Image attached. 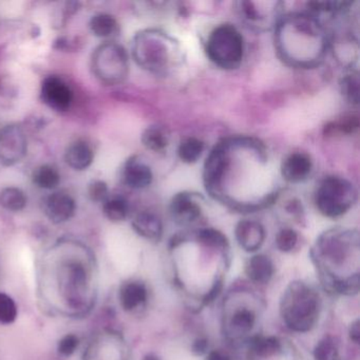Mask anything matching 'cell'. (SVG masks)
I'll list each match as a JSON object with an SVG mask.
<instances>
[{
    "label": "cell",
    "mask_w": 360,
    "mask_h": 360,
    "mask_svg": "<svg viewBox=\"0 0 360 360\" xmlns=\"http://www.w3.org/2000/svg\"><path fill=\"white\" fill-rule=\"evenodd\" d=\"M275 43L282 60L298 68L319 64L328 48L323 27L311 14L282 16L276 25Z\"/></svg>",
    "instance_id": "cell-1"
},
{
    "label": "cell",
    "mask_w": 360,
    "mask_h": 360,
    "mask_svg": "<svg viewBox=\"0 0 360 360\" xmlns=\"http://www.w3.org/2000/svg\"><path fill=\"white\" fill-rule=\"evenodd\" d=\"M172 52L179 53L180 47L161 31H143L134 37L132 56L139 66L149 72L166 75L172 67Z\"/></svg>",
    "instance_id": "cell-2"
},
{
    "label": "cell",
    "mask_w": 360,
    "mask_h": 360,
    "mask_svg": "<svg viewBox=\"0 0 360 360\" xmlns=\"http://www.w3.org/2000/svg\"><path fill=\"white\" fill-rule=\"evenodd\" d=\"M281 311L288 328L297 332H307L319 318V295L303 282H292L284 292Z\"/></svg>",
    "instance_id": "cell-3"
},
{
    "label": "cell",
    "mask_w": 360,
    "mask_h": 360,
    "mask_svg": "<svg viewBox=\"0 0 360 360\" xmlns=\"http://www.w3.org/2000/svg\"><path fill=\"white\" fill-rule=\"evenodd\" d=\"M205 52L210 62L219 68L236 70L243 63L245 41L237 27L224 22L212 29L208 35Z\"/></svg>",
    "instance_id": "cell-4"
},
{
    "label": "cell",
    "mask_w": 360,
    "mask_h": 360,
    "mask_svg": "<svg viewBox=\"0 0 360 360\" xmlns=\"http://www.w3.org/2000/svg\"><path fill=\"white\" fill-rule=\"evenodd\" d=\"M357 199V189L353 183L335 174L324 176L314 193V203L318 212L330 219L345 216Z\"/></svg>",
    "instance_id": "cell-5"
},
{
    "label": "cell",
    "mask_w": 360,
    "mask_h": 360,
    "mask_svg": "<svg viewBox=\"0 0 360 360\" xmlns=\"http://www.w3.org/2000/svg\"><path fill=\"white\" fill-rule=\"evenodd\" d=\"M91 69L96 79L104 85H120L129 73L127 51L115 41L102 44L92 54Z\"/></svg>",
    "instance_id": "cell-6"
},
{
    "label": "cell",
    "mask_w": 360,
    "mask_h": 360,
    "mask_svg": "<svg viewBox=\"0 0 360 360\" xmlns=\"http://www.w3.org/2000/svg\"><path fill=\"white\" fill-rule=\"evenodd\" d=\"M60 290L65 300L73 309H82L87 303L89 276L79 261H71L60 271Z\"/></svg>",
    "instance_id": "cell-7"
},
{
    "label": "cell",
    "mask_w": 360,
    "mask_h": 360,
    "mask_svg": "<svg viewBox=\"0 0 360 360\" xmlns=\"http://www.w3.org/2000/svg\"><path fill=\"white\" fill-rule=\"evenodd\" d=\"M27 150L26 134L20 126L0 128V163L5 166L15 165L26 157Z\"/></svg>",
    "instance_id": "cell-8"
},
{
    "label": "cell",
    "mask_w": 360,
    "mask_h": 360,
    "mask_svg": "<svg viewBox=\"0 0 360 360\" xmlns=\"http://www.w3.org/2000/svg\"><path fill=\"white\" fill-rule=\"evenodd\" d=\"M198 193L181 191L172 197L169 204V212L172 220L180 225H191L201 220L203 210Z\"/></svg>",
    "instance_id": "cell-9"
},
{
    "label": "cell",
    "mask_w": 360,
    "mask_h": 360,
    "mask_svg": "<svg viewBox=\"0 0 360 360\" xmlns=\"http://www.w3.org/2000/svg\"><path fill=\"white\" fill-rule=\"evenodd\" d=\"M41 98L52 110L66 112L72 105L73 92L64 79L51 75L41 84Z\"/></svg>",
    "instance_id": "cell-10"
},
{
    "label": "cell",
    "mask_w": 360,
    "mask_h": 360,
    "mask_svg": "<svg viewBox=\"0 0 360 360\" xmlns=\"http://www.w3.org/2000/svg\"><path fill=\"white\" fill-rule=\"evenodd\" d=\"M314 162L311 155L304 151H294L282 160L280 174L285 182L299 184L311 176Z\"/></svg>",
    "instance_id": "cell-11"
},
{
    "label": "cell",
    "mask_w": 360,
    "mask_h": 360,
    "mask_svg": "<svg viewBox=\"0 0 360 360\" xmlns=\"http://www.w3.org/2000/svg\"><path fill=\"white\" fill-rule=\"evenodd\" d=\"M77 204L68 193H54L44 201V212L54 224L67 222L75 216Z\"/></svg>",
    "instance_id": "cell-12"
},
{
    "label": "cell",
    "mask_w": 360,
    "mask_h": 360,
    "mask_svg": "<svg viewBox=\"0 0 360 360\" xmlns=\"http://www.w3.org/2000/svg\"><path fill=\"white\" fill-rule=\"evenodd\" d=\"M236 240L245 252H257L264 243L265 229L258 221L244 219L239 221L235 229Z\"/></svg>",
    "instance_id": "cell-13"
},
{
    "label": "cell",
    "mask_w": 360,
    "mask_h": 360,
    "mask_svg": "<svg viewBox=\"0 0 360 360\" xmlns=\"http://www.w3.org/2000/svg\"><path fill=\"white\" fill-rule=\"evenodd\" d=\"M124 183L129 188L140 191L150 186L153 181V172L150 166L138 157H132L126 162L123 168Z\"/></svg>",
    "instance_id": "cell-14"
},
{
    "label": "cell",
    "mask_w": 360,
    "mask_h": 360,
    "mask_svg": "<svg viewBox=\"0 0 360 360\" xmlns=\"http://www.w3.org/2000/svg\"><path fill=\"white\" fill-rule=\"evenodd\" d=\"M112 335H100L91 341L85 360H123L121 345Z\"/></svg>",
    "instance_id": "cell-15"
},
{
    "label": "cell",
    "mask_w": 360,
    "mask_h": 360,
    "mask_svg": "<svg viewBox=\"0 0 360 360\" xmlns=\"http://www.w3.org/2000/svg\"><path fill=\"white\" fill-rule=\"evenodd\" d=\"M132 227L139 236L149 241L159 242L163 236V223L155 212H139L132 220Z\"/></svg>",
    "instance_id": "cell-16"
},
{
    "label": "cell",
    "mask_w": 360,
    "mask_h": 360,
    "mask_svg": "<svg viewBox=\"0 0 360 360\" xmlns=\"http://www.w3.org/2000/svg\"><path fill=\"white\" fill-rule=\"evenodd\" d=\"M237 10L240 18L243 20L248 26L256 27L261 29L263 27L276 26L281 18H276L265 14V10L261 9L260 3L255 1H239L237 3Z\"/></svg>",
    "instance_id": "cell-17"
},
{
    "label": "cell",
    "mask_w": 360,
    "mask_h": 360,
    "mask_svg": "<svg viewBox=\"0 0 360 360\" xmlns=\"http://www.w3.org/2000/svg\"><path fill=\"white\" fill-rule=\"evenodd\" d=\"M245 273L256 283H269L274 275L273 261L265 255H255L246 262Z\"/></svg>",
    "instance_id": "cell-18"
},
{
    "label": "cell",
    "mask_w": 360,
    "mask_h": 360,
    "mask_svg": "<svg viewBox=\"0 0 360 360\" xmlns=\"http://www.w3.org/2000/svg\"><path fill=\"white\" fill-rule=\"evenodd\" d=\"M148 292L146 286L139 281L123 284L120 290V302L124 311H132L146 302Z\"/></svg>",
    "instance_id": "cell-19"
},
{
    "label": "cell",
    "mask_w": 360,
    "mask_h": 360,
    "mask_svg": "<svg viewBox=\"0 0 360 360\" xmlns=\"http://www.w3.org/2000/svg\"><path fill=\"white\" fill-rule=\"evenodd\" d=\"M94 150L91 147L81 140L69 145L65 153L66 163L71 168L79 172L87 169L94 162Z\"/></svg>",
    "instance_id": "cell-20"
},
{
    "label": "cell",
    "mask_w": 360,
    "mask_h": 360,
    "mask_svg": "<svg viewBox=\"0 0 360 360\" xmlns=\"http://www.w3.org/2000/svg\"><path fill=\"white\" fill-rule=\"evenodd\" d=\"M90 30L100 39H115L120 34V25L115 16L98 13L92 16L89 22Z\"/></svg>",
    "instance_id": "cell-21"
},
{
    "label": "cell",
    "mask_w": 360,
    "mask_h": 360,
    "mask_svg": "<svg viewBox=\"0 0 360 360\" xmlns=\"http://www.w3.org/2000/svg\"><path fill=\"white\" fill-rule=\"evenodd\" d=\"M141 141L148 150L163 153L169 146V134L162 126H149L143 131Z\"/></svg>",
    "instance_id": "cell-22"
},
{
    "label": "cell",
    "mask_w": 360,
    "mask_h": 360,
    "mask_svg": "<svg viewBox=\"0 0 360 360\" xmlns=\"http://www.w3.org/2000/svg\"><path fill=\"white\" fill-rule=\"evenodd\" d=\"M205 150V142L197 136H187L181 141L178 147V157L183 163L193 165L198 163Z\"/></svg>",
    "instance_id": "cell-23"
},
{
    "label": "cell",
    "mask_w": 360,
    "mask_h": 360,
    "mask_svg": "<svg viewBox=\"0 0 360 360\" xmlns=\"http://www.w3.org/2000/svg\"><path fill=\"white\" fill-rule=\"evenodd\" d=\"M103 212L111 222H122L125 221L129 214V203L121 195L108 197L103 204Z\"/></svg>",
    "instance_id": "cell-24"
},
{
    "label": "cell",
    "mask_w": 360,
    "mask_h": 360,
    "mask_svg": "<svg viewBox=\"0 0 360 360\" xmlns=\"http://www.w3.org/2000/svg\"><path fill=\"white\" fill-rule=\"evenodd\" d=\"M359 128V117L356 113H347V115L341 117L338 121L330 122L324 127V136H334L335 134H355Z\"/></svg>",
    "instance_id": "cell-25"
},
{
    "label": "cell",
    "mask_w": 360,
    "mask_h": 360,
    "mask_svg": "<svg viewBox=\"0 0 360 360\" xmlns=\"http://www.w3.org/2000/svg\"><path fill=\"white\" fill-rule=\"evenodd\" d=\"M359 75L356 70L349 71L339 82L341 96L353 106L359 104Z\"/></svg>",
    "instance_id": "cell-26"
},
{
    "label": "cell",
    "mask_w": 360,
    "mask_h": 360,
    "mask_svg": "<svg viewBox=\"0 0 360 360\" xmlns=\"http://www.w3.org/2000/svg\"><path fill=\"white\" fill-rule=\"evenodd\" d=\"M26 193L18 187H6L0 191V205L9 212H20L27 205Z\"/></svg>",
    "instance_id": "cell-27"
},
{
    "label": "cell",
    "mask_w": 360,
    "mask_h": 360,
    "mask_svg": "<svg viewBox=\"0 0 360 360\" xmlns=\"http://www.w3.org/2000/svg\"><path fill=\"white\" fill-rule=\"evenodd\" d=\"M256 323V314L248 307L237 309L231 316L229 326L233 333L238 335L248 334Z\"/></svg>",
    "instance_id": "cell-28"
},
{
    "label": "cell",
    "mask_w": 360,
    "mask_h": 360,
    "mask_svg": "<svg viewBox=\"0 0 360 360\" xmlns=\"http://www.w3.org/2000/svg\"><path fill=\"white\" fill-rule=\"evenodd\" d=\"M33 183L41 189H56L60 183V174L51 165H41L33 174Z\"/></svg>",
    "instance_id": "cell-29"
},
{
    "label": "cell",
    "mask_w": 360,
    "mask_h": 360,
    "mask_svg": "<svg viewBox=\"0 0 360 360\" xmlns=\"http://www.w3.org/2000/svg\"><path fill=\"white\" fill-rule=\"evenodd\" d=\"M314 357L315 360H338V347L334 339L330 336L321 339L314 349Z\"/></svg>",
    "instance_id": "cell-30"
},
{
    "label": "cell",
    "mask_w": 360,
    "mask_h": 360,
    "mask_svg": "<svg viewBox=\"0 0 360 360\" xmlns=\"http://www.w3.org/2000/svg\"><path fill=\"white\" fill-rule=\"evenodd\" d=\"M299 242V235L290 227L282 229L276 236V246L282 252H290Z\"/></svg>",
    "instance_id": "cell-31"
},
{
    "label": "cell",
    "mask_w": 360,
    "mask_h": 360,
    "mask_svg": "<svg viewBox=\"0 0 360 360\" xmlns=\"http://www.w3.org/2000/svg\"><path fill=\"white\" fill-rule=\"evenodd\" d=\"M18 317V307L11 297L0 292V323L11 324Z\"/></svg>",
    "instance_id": "cell-32"
},
{
    "label": "cell",
    "mask_w": 360,
    "mask_h": 360,
    "mask_svg": "<svg viewBox=\"0 0 360 360\" xmlns=\"http://www.w3.org/2000/svg\"><path fill=\"white\" fill-rule=\"evenodd\" d=\"M281 349V343L276 337H263L255 342L254 349L259 356H271Z\"/></svg>",
    "instance_id": "cell-33"
},
{
    "label": "cell",
    "mask_w": 360,
    "mask_h": 360,
    "mask_svg": "<svg viewBox=\"0 0 360 360\" xmlns=\"http://www.w3.org/2000/svg\"><path fill=\"white\" fill-rule=\"evenodd\" d=\"M88 195L94 202H103L109 197L108 185L104 181H92L88 187Z\"/></svg>",
    "instance_id": "cell-34"
},
{
    "label": "cell",
    "mask_w": 360,
    "mask_h": 360,
    "mask_svg": "<svg viewBox=\"0 0 360 360\" xmlns=\"http://www.w3.org/2000/svg\"><path fill=\"white\" fill-rule=\"evenodd\" d=\"M79 338L75 335H66L58 342V352L63 356H71L79 347Z\"/></svg>",
    "instance_id": "cell-35"
},
{
    "label": "cell",
    "mask_w": 360,
    "mask_h": 360,
    "mask_svg": "<svg viewBox=\"0 0 360 360\" xmlns=\"http://www.w3.org/2000/svg\"><path fill=\"white\" fill-rule=\"evenodd\" d=\"M284 207H285L286 212L294 217L295 219L300 220L304 216V208H303L302 202L297 198H292L290 201L286 202Z\"/></svg>",
    "instance_id": "cell-36"
},
{
    "label": "cell",
    "mask_w": 360,
    "mask_h": 360,
    "mask_svg": "<svg viewBox=\"0 0 360 360\" xmlns=\"http://www.w3.org/2000/svg\"><path fill=\"white\" fill-rule=\"evenodd\" d=\"M208 343L205 339H198L193 345V352L195 355H203L207 352Z\"/></svg>",
    "instance_id": "cell-37"
},
{
    "label": "cell",
    "mask_w": 360,
    "mask_h": 360,
    "mask_svg": "<svg viewBox=\"0 0 360 360\" xmlns=\"http://www.w3.org/2000/svg\"><path fill=\"white\" fill-rule=\"evenodd\" d=\"M349 338L355 343H359L360 340V324L359 320H356L355 322L351 324L349 326Z\"/></svg>",
    "instance_id": "cell-38"
},
{
    "label": "cell",
    "mask_w": 360,
    "mask_h": 360,
    "mask_svg": "<svg viewBox=\"0 0 360 360\" xmlns=\"http://www.w3.org/2000/svg\"><path fill=\"white\" fill-rule=\"evenodd\" d=\"M206 360H231V358L226 355V354L223 353L221 351H214L210 352L206 356Z\"/></svg>",
    "instance_id": "cell-39"
},
{
    "label": "cell",
    "mask_w": 360,
    "mask_h": 360,
    "mask_svg": "<svg viewBox=\"0 0 360 360\" xmlns=\"http://www.w3.org/2000/svg\"><path fill=\"white\" fill-rule=\"evenodd\" d=\"M143 360H161L158 356L153 355V354H148V355L145 356L143 358Z\"/></svg>",
    "instance_id": "cell-40"
}]
</instances>
